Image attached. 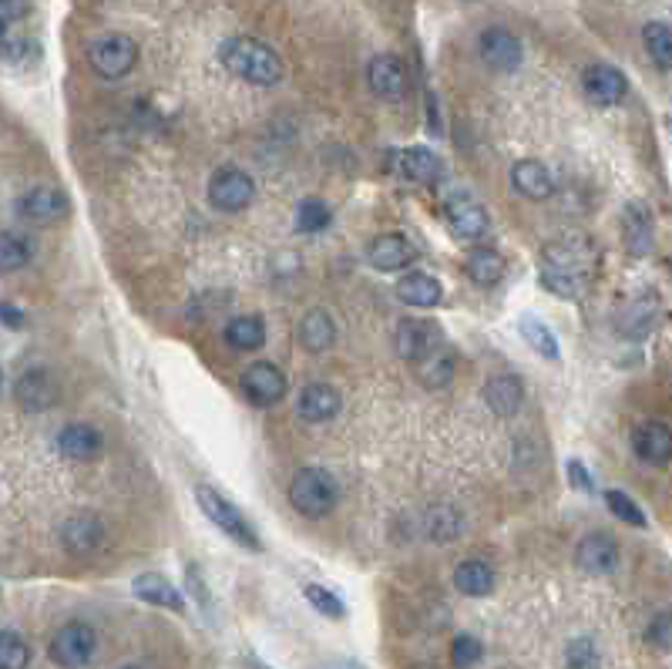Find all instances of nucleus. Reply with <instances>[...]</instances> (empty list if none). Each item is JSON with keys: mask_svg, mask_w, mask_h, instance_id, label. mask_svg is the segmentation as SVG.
Listing matches in <instances>:
<instances>
[{"mask_svg": "<svg viewBox=\"0 0 672 669\" xmlns=\"http://www.w3.org/2000/svg\"><path fill=\"white\" fill-rule=\"evenodd\" d=\"M428 528H431V535H434L441 545H447L457 532H461V518H457L451 508H438V512H431Z\"/></svg>", "mask_w": 672, "mask_h": 669, "instance_id": "41", "label": "nucleus"}, {"mask_svg": "<svg viewBox=\"0 0 672 669\" xmlns=\"http://www.w3.org/2000/svg\"><path fill=\"white\" fill-rule=\"evenodd\" d=\"M444 337L438 330V324H428V320H404L397 324V333H394V346H397V354L404 361H423V357H431L434 350H441Z\"/></svg>", "mask_w": 672, "mask_h": 669, "instance_id": "9", "label": "nucleus"}, {"mask_svg": "<svg viewBox=\"0 0 672 669\" xmlns=\"http://www.w3.org/2000/svg\"><path fill=\"white\" fill-rule=\"evenodd\" d=\"M582 88H585L592 104H598V109H612V104H619L625 98L629 81L612 64H592L582 75Z\"/></svg>", "mask_w": 672, "mask_h": 669, "instance_id": "11", "label": "nucleus"}, {"mask_svg": "<svg viewBox=\"0 0 672 669\" xmlns=\"http://www.w3.org/2000/svg\"><path fill=\"white\" fill-rule=\"evenodd\" d=\"M30 11V0H0V21H14Z\"/></svg>", "mask_w": 672, "mask_h": 669, "instance_id": "45", "label": "nucleus"}, {"mask_svg": "<svg viewBox=\"0 0 672 669\" xmlns=\"http://www.w3.org/2000/svg\"><path fill=\"white\" fill-rule=\"evenodd\" d=\"M61 539H64V548L67 552H75V555H91L104 532H101V521L94 515H75V518H67L64 528H61Z\"/></svg>", "mask_w": 672, "mask_h": 669, "instance_id": "25", "label": "nucleus"}, {"mask_svg": "<svg viewBox=\"0 0 672 669\" xmlns=\"http://www.w3.org/2000/svg\"><path fill=\"white\" fill-rule=\"evenodd\" d=\"M58 451L67 462H91L101 454V434L91 425H67L58 434Z\"/></svg>", "mask_w": 672, "mask_h": 669, "instance_id": "21", "label": "nucleus"}, {"mask_svg": "<svg viewBox=\"0 0 672 669\" xmlns=\"http://www.w3.org/2000/svg\"><path fill=\"white\" fill-rule=\"evenodd\" d=\"M94 653H98V636L88 622H67L51 640V659L61 669H81L94 659Z\"/></svg>", "mask_w": 672, "mask_h": 669, "instance_id": "6", "label": "nucleus"}, {"mask_svg": "<svg viewBox=\"0 0 672 669\" xmlns=\"http://www.w3.org/2000/svg\"><path fill=\"white\" fill-rule=\"evenodd\" d=\"M122 669H138V666H122Z\"/></svg>", "mask_w": 672, "mask_h": 669, "instance_id": "49", "label": "nucleus"}, {"mask_svg": "<svg viewBox=\"0 0 672 669\" xmlns=\"http://www.w3.org/2000/svg\"><path fill=\"white\" fill-rule=\"evenodd\" d=\"M444 216H447L451 229L461 236V239H481V236L487 232V226H491L487 209H484L474 195H468V192L451 195V199L444 202Z\"/></svg>", "mask_w": 672, "mask_h": 669, "instance_id": "10", "label": "nucleus"}, {"mask_svg": "<svg viewBox=\"0 0 672 669\" xmlns=\"http://www.w3.org/2000/svg\"><path fill=\"white\" fill-rule=\"evenodd\" d=\"M565 475H569L572 488H579L582 495H592V491H595V481H592V475L585 471V465L579 462V457H569V465H565Z\"/></svg>", "mask_w": 672, "mask_h": 669, "instance_id": "43", "label": "nucleus"}, {"mask_svg": "<svg viewBox=\"0 0 672 669\" xmlns=\"http://www.w3.org/2000/svg\"><path fill=\"white\" fill-rule=\"evenodd\" d=\"M478 48H481V58H484V64L491 67V72H515V67L521 64V41L505 27L484 30Z\"/></svg>", "mask_w": 672, "mask_h": 669, "instance_id": "15", "label": "nucleus"}, {"mask_svg": "<svg viewBox=\"0 0 672 669\" xmlns=\"http://www.w3.org/2000/svg\"><path fill=\"white\" fill-rule=\"evenodd\" d=\"M195 498H199V508H202V515L219 528V532H226L236 545H242V548H253V552H259L263 548V542H259V535L253 532V525L245 521V515L226 498V495H219L216 488H208V484H199V491H195Z\"/></svg>", "mask_w": 672, "mask_h": 669, "instance_id": "3", "label": "nucleus"}, {"mask_svg": "<svg viewBox=\"0 0 672 669\" xmlns=\"http://www.w3.org/2000/svg\"><path fill=\"white\" fill-rule=\"evenodd\" d=\"M606 505H609V512L616 515V518H622V521H629V525H635V528H646V515H643V508L635 505L625 491H609L606 495Z\"/></svg>", "mask_w": 672, "mask_h": 669, "instance_id": "40", "label": "nucleus"}, {"mask_svg": "<svg viewBox=\"0 0 672 669\" xmlns=\"http://www.w3.org/2000/svg\"><path fill=\"white\" fill-rule=\"evenodd\" d=\"M333 340H337L333 316L327 310H309L300 324V343L309 350V354H324L327 346H333Z\"/></svg>", "mask_w": 672, "mask_h": 669, "instance_id": "29", "label": "nucleus"}, {"mask_svg": "<svg viewBox=\"0 0 672 669\" xmlns=\"http://www.w3.org/2000/svg\"><path fill=\"white\" fill-rule=\"evenodd\" d=\"M330 226V209L320 199H303L296 209V229L300 232H320Z\"/></svg>", "mask_w": 672, "mask_h": 669, "instance_id": "37", "label": "nucleus"}, {"mask_svg": "<svg viewBox=\"0 0 672 669\" xmlns=\"http://www.w3.org/2000/svg\"><path fill=\"white\" fill-rule=\"evenodd\" d=\"M340 407H343L340 391L330 383H309L300 394V417L309 420V425H327V420L340 414Z\"/></svg>", "mask_w": 672, "mask_h": 669, "instance_id": "19", "label": "nucleus"}, {"mask_svg": "<svg viewBox=\"0 0 672 669\" xmlns=\"http://www.w3.org/2000/svg\"><path fill=\"white\" fill-rule=\"evenodd\" d=\"M417 374H420V380L428 383V387H444L454 377V361L444 354V350H434L431 357L417 361Z\"/></svg>", "mask_w": 672, "mask_h": 669, "instance_id": "36", "label": "nucleus"}, {"mask_svg": "<svg viewBox=\"0 0 672 669\" xmlns=\"http://www.w3.org/2000/svg\"><path fill=\"white\" fill-rule=\"evenodd\" d=\"M253 199H256V182L242 168H219L208 179V202L223 209V213H242Z\"/></svg>", "mask_w": 672, "mask_h": 669, "instance_id": "7", "label": "nucleus"}, {"mask_svg": "<svg viewBox=\"0 0 672 669\" xmlns=\"http://www.w3.org/2000/svg\"><path fill=\"white\" fill-rule=\"evenodd\" d=\"M306 598H309V606H313L316 613H324V616H330V619H343V616H346L343 598H340L333 589H327V585H306Z\"/></svg>", "mask_w": 672, "mask_h": 669, "instance_id": "39", "label": "nucleus"}, {"mask_svg": "<svg viewBox=\"0 0 672 669\" xmlns=\"http://www.w3.org/2000/svg\"><path fill=\"white\" fill-rule=\"evenodd\" d=\"M27 666H30L27 640L11 629H0V669H27Z\"/></svg>", "mask_w": 672, "mask_h": 669, "instance_id": "35", "label": "nucleus"}, {"mask_svg": "<svg viewBox=\"0 0 672 669\" xmlns=\"http://www.w3.org/2000/svg\"><path fill=\"white\" fill-rule=\"evenodd\" d=\"M484 401L487 407L498 414V417H511L521 411V401H524V387L518 377L511 374H502V377H491L487 387H484Z\"/></svg>", "mask_w": 672, "mask_h": 669, "instance_id": "26", "label": "nucleus"}, {"mask_svg": "<svg viewBox=\"0 0 672 669\" xmlns=\"http://www.w3.org/2000/svg\"><path fill=\"white\" fill-rule=\"evenodd\" d=\"M8 38V21H0V41Z\"/></svg>", "mask_w": 672, "mask_h": 669, "instance_id": "48", "label": "nucleus"}, {"mask_svg": "<svg viewBox=\"0 0 672 669\" xmlns=\"http://www.w3.org/2000/svg\"><path fill=\"white\" fill-rule=\"evenodd\" d=\"M542 283L558 296H579L585 290V256L569 245H548L542 256Z\"/></svg>", "mask_w": 672, "mask_h": 669, "instance_id": "4", "label": "nucleus"}, {"mask_svg": "<svg viewBox=\"0 0 672 669\" xmlns=\"http://www.w3.org/2000/svg\"><path fill=\"white\" fill-rule=\"evenodd\" d=\"M367 78H370L373 94L383 98V101H401L404 91H407V72H404L401 58H394V54L373 58L370 67H367Z\"/></svg>", "mask_w": 672, "mask_h": 669, "instance_id": "17", "label": "nucleus"}, {"mask_svg": "<svg viewBox=\"0 0 672 669\" xmlns=\"http://www.w3.org/2000/svg\"><path fill=\"white\" fill-rule=\"evenodd\" d=\"M226 343L239 350V354H253V350L266 343V324L259 316H236L226 327Z\"/></svg>", "mask_w": 672, "mask_h": 669, "instance_id": "31", "label": "nucleus"}, {"mask_svg": "<svg viewBox=\"0 0 672 669\" xmlns=\"http://www.w3.org/2000/svg\"><path fill=\"white\" fill-rule=\"evenodd\" d=\"M646 636H649V643H656L659 649H669V616H665V613L649 626Z\"/></svg>", "mask_w": 672, "mask_h": 669, "instance_id": "44", "label": "nucleus"}, {"mask_svg": "<svg viewBox=\"0 0 672 669\" xmlns=\"http://www.w3.org/2000/svg\"><path fill=\"white\" fill-rule=\"evenodd\" d=\"M518 330H521V337L528 340V346H532L535 354H542L545 361H558V340H555V333L538 320V316L524 313L521 320H518Z\"/></svg>", "mask_w": 672, "mask_h": 669, "instance_id": "32", "label": "nucleus"}, {"mask_svg": "<svg viewBox=\"0 0 672 669\" xmlns=\"http://www.w3.org/2000/svg\"><path fill=\"white\" fill-rule=\"evenodd\" d=\"M327 669H364V666L353 662V659H343V662H333V666H327Z\"/></svg>", "mask_w": 672, "mask_h": 669, "instance_id": "47", "label": "nucleus"}, {"mask_svg": "<svg viewBox=\"0 0 672 669\" xmlns=\"http://www.w3.org/2000/svg\"><path fill=\"white\" fill-rule=\"evenodd\" d=\"M643 41H646V51H649V58L656 61L659 72H669V64H672V34H669V24H665V21L646 24Z\"/></svg>", "mask_w": 672, "mask_h": 669, "instance_id": "34", "label": "nucleus"}, {"mask_svg": "<svg viewBox=\"0 0 672 669\" xmlns=\"http://www.w3.org/2000/svg\"><path fill=\"white\" fill-rule=\"evenodd\" d=\"M465 273L478 287H494L508 273V263L498 250H491V245H478V250H471L468 260H465Z\"/></svg>", "mask_w": 672, "mask_h": 669, "instance_id": "27", "label": "nucleus"}, {"mask_svg": "<svg viewBox=\"0 0 672 669\" xmlns=\"http://www.w3.org/2000/svg\"><path fill=\"white\" fill-rule=\"evenodd\" d=\"M632 451L646 465H665L672 457V431L662 420H646L632 431Z\"/></svg>", "mask_w": 672, "mask_h": 669, "instance_id": "16", "label": "nucleus"}, {"mask_svg": "<svg viewBox=\"0 0 672 669\" xmlns=\"http://www.w3.org/2000/svg\"><path fill=\"white\" fill-rule=\"evenodd\" d=\"M481 656H484L481 640H478V636H468V632H461V636L451 643V666H454V669H471V666L481 662Z\"/></svg>", "mask_w": 672, "mask_h": 669, "instance_id": "38", "label": "nucleus"}, {"mask_svg": "<svg viewBox=\"0 0 672 669\" xmlns=\"http://www.w3.org/2000/svg\"><path fill=\"white\" fill-rule=\"evenodd\" d=\"M565 659H569V669H598V649L585 636L569 643V653H565Z\"/></svg>", "mask_w": 672, "mask_h": 669, "instance_id": "42", "label": "nucleus"}, {"mask_svg": "<svg viewBox=\"0 0 672 669\" xmlns=\"http://www.w3.org/2000/svg\"><path fill=\"white\" fill-rule=\"evenodd\" d=\"M0 320H8L14 330H21V327H24V313H17V310H11V306H0Z\"/></svg>", "mask_w": 672, "mask_h": 669, "instance_id": "46", "label": "nucleus"}, {"mask_svg": "<svg viewBox=\"0 0 672 669\" xmlns=\"http://www.w3.org/2000/svg\"><path fill=\"white\" fill-rule=\"evenodd\" d=\"M17 213H21L27 223H38V226L58 223L61 216H67V195H64L61 189L38 186V189H30V192L21 195Z\"/></svg>", "mask_w": 672, "mask_h": 669, "instance_id": "13", "label": "nucleus"}, {"mask_svg": "<svg viewBox=\"0 0 672 669\" xmlns=\"http://www.w3.org/2000/svg\"><path fill=\"white\" fill-rule=\"evenodd\" d=\"M394 290H397V300L407 303V306H438L441 296H444L441 283H438L434 276H428V273H407V276H401Z\"/></svg>", "mask_w": 672, "mask_h": 669, "instance_id": "28", "label": "nucleus"}, {"mask_svg": "<svg viewBox=\"0 0 672 669\" xmlns=\"http://www.w3.org/2000/svg\"><path fill=\"white\" fill-rule=\"evenodd\" d=\"M259 669H263V666H259Z\"/></svg>", "mask_w": 672, "mask_h": 669, "instance_id": "50", "label": "nucleus"}, {"mask_svg": "<svg viewBox=\"0 0 672 669\" xmlns=\"http://www.w3.org/2000/svg\"><path fill=\"white\" fill-rule=\"evenodd\" d=\"M14 397L24 411H48L58 401V383L45 367H34V370L21 374L17 387H14Z\"/></svg>", "mask_w": 672, "mask_h": 669, "instance_id": "18", "label": "nucleus"}, {"mask_svg": "<svg viewBox=\"0 0 672 669\" xmlns=\"http://www.w3.org/2000/svg\"><path fill=\"white\" fill-rule=\"evenodd\" d=\"M622 236L635 256L652 253V209L643 202H632L622 219Z\"/></svg>", "mask_w": 672, "mask_h": 669, "instance_id": "24", "label": "nucleus"}, {"mask_svg": "<svg viewBox=\"0 0 672 669\" xmlns=\"http://www.w3.org/2000/svg\"><path fill=\"white\" fill-rule=\"evenodd\" d=\"M401 172H404V179H410L417 186H438L444 179L441 159L423 146H414V149L401 152Z\"/></svg>", "mask_w": 672, "mask_h": 669, "instance_id": "23", "label": "nucleus"}, {"mask_svg": "<svg viewBox=\"0 0 672 669\" xmlns=\"http://www.w3.org/2000/svg\"><path fill=\"white\" fill-rule=\"evenodd\" d=\"M242 391L250 397L256 407H272L287 397V374L279 367L259 361V364H250L242 374Z\"/></svg>", "mask_w": 672, "mask_h": 669, "instance_id": "8", "label": "nucleus"}, {"mask_svg": "<svg viewBox=\"0 0 672 669\" xmlns=\"http://www.w3.org/2000/svg\"><path fill=\"white\" fill-rule=\"evenodd\" d=\"M340 488L324 468H300L290 481V505L306 518H327L337 508Z\"/></svg>", "mask_w": 672, "mask_h": 669, "instance_id": "2", "label": "nucleus"}, {"mask_svg": "<svg viewBox=\"0 0 672 669\" xmlns=\"http://www.w3.org/2000/svg\"><path fill=\"white\" fill-rule=\"evenodd\" d=\"M575 566L588 576H609L619 566V545L612 535H585L575 548Z\"/></svg>", "mask_w": 672, "mask_h": 669, "instance_id": "12", "label": "nucleus"}, {"mask_svg": "<svg viewBox=\"0 0 672 669\" xmlns=\"http://www.w3.org/2000/svg\"><path fill=\"white\" fill-rule=\"evenodd\" d=\"M454 585H457V592H465L471 598H484L494 589V572H491L487 561L468 558L454 569Z\"/></svg>", "mask_w": 672, "mask_h": 669, "instance_id": "30", "label": "nucleus"}, {"mask_svg": "<svg viewBox=\"0 0 672 669\" xmlns=\"http://www.w3.org/2000/svg\"><path fill=\"white\" fill-rule=\"evenodd\" d=\"M367 260H370V266H377L383 273H397V269H407L417 260V250L404 232H383L370 242Z\"/></svg>", "mask_w": 672, "mask_h": 669, "instance_id": "14", "label": "nucleus"}, {"mask_svg": "<svg viewBox=\"0 0 672 669\" xmlns=\"http://www.w3.org/2000/svg\"><path fill=\"white\" fill-rule=\"evenodd\" d=\"M88 61L101 78L118 81L138 64V45L128 38V34H104V38H98L88 48Z\"/></svg>", "mask_w": 672, "mask_h": 669, "instance_id": "5", "label": "nucleus"}, {"mask_svg": "<svg viewBox=\"0 0 672 669\" xmlns=\"http://www.w3.org/2000/svg\"><path fill=\"white\" fill-rule=\"evenodd\" d=\"M511 186L524 199H548L555 192V175L548 165H542L535 159H524V162H515V168H511Z\"/></svg>", "mask_w": 672, "mask_h": 669, "instance_id": "20", "label": "nucleus"}, {"mask_svg": "<svg viewBox=\"0 0 672 669\" xmlns=\"http://www.w3.org/2000/svg\"><path fill=\"white\" fill-rule=\"evenodd\" d=\"M131 589H135V595L141 598V603H149V606L172 609V613H182V609H186L179 589H175V585H172L165 576H159V572H145V576H138Z\"/></svg>", "mask_w": 672, "mask_h": 669, "instance_id": "22", "label": "nucleus"}, {"mask_svg": "<svg viewBox=\"0 0 672 669\" xmlns=\"http://www.w3.org/2000/svg\"><path fill=\"white\" fill-rule=\"evenodd\" d=\"M30 263V242L21 232H0V273H17Z\"/></svg>", "mask_w": 672, "mask_h": 669, "instance_id": "33", "label": "nucleus"}, {"mask_svg": "<svg viewBox=\"0 0 672 669\" xmlns=\"http://www.w3.org/2000/svg\"><path fill=\"white\" fill-rule=\"evenodd\" d=\"M223 64L226 72L236 75L239 81H250V85H276L282 78V61L279 54L256 41V38H232L223 45Z\"/></svg>", "mask_w": 672, "mask_h": 669, "instance_id": "1", "label": "nucleus"}]
</instances>
